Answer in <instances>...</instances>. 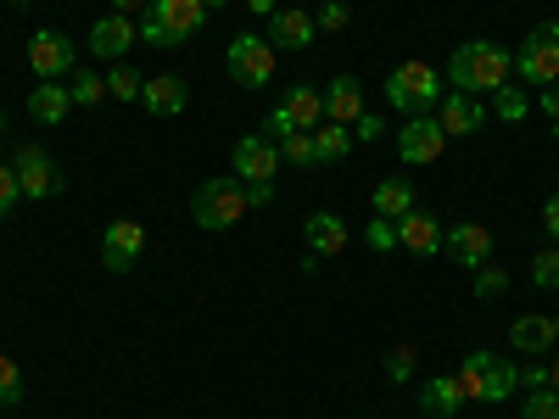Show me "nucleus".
<instances>
[{
	"label": "nucleus",
	"instance_id": "44",
	"mask_svg": "<svg viewBox=\"0 0 559 419\" xmlns=\"http://www.w3.org/2000/svg\"><path fill=\"white\" fill-rule=\"evenodd\" d=\"M247 207H274V179L269 184H247Z\"/></svg>",
	"mask_w": 559,
	"mask_h": 419
},
{
	"label": "nucleus",
	"instance_id": "46",
	"mask_svg": "<svg viewBox=\"0 0 559 419\" xmlns=\"http://www.w3.org/2000/svg\"><path fill=\"white\" fill-rule=\"evenodd\" d=\"M112 12H123V17L140 12V17H146V12H152V0H112Z\"/></svg>",
	"mask_w": 559,
	"mask_h": 419
},
{
	"label": "nucleus",
	"instance_id": "31",
	"mask_svg": "<svg viewBox=\"0 0 559 419\" xmlns=\"http://www.w3.org/2000/svg\"><path fill=\"white\" fill-rule=\"evenodd\" d=\"M68 96H73V107H102V96H107V73H79V68H73Z\"/></svg>",
	"mask_w": 559,
	"mask_h": 419
},
{
	"label": "nucleus",
	"instance_id": "36",
	"mask_svg": "<svg viewBox=\"0 0 559 419\" xmlns=\"http://www.w3.org/2000/svg\"><path fill=\"white\" fill-rule=\"evenodd\" d=\"M509 291V268L503 263H481L476 268V297H503Z\"/></svg>",
	"mask_w": 559,
	"mask_h": 419
},
{
	"label": "nucleus",
	"instance_id": "42",
	"mask_svg": "<svg viewBox=\"0 0 559 419\" xmlns=\"http://www.w3.org/2000/svg\"><path fill=\"white\" fill-rule=\"evenodd\" d=\"M381 134H386V123H381L376 112H364V118L353 123V140H364V146H376V140H381Z\"/></svg>",
	"mask_w": 559,
	"mask_h": 419
},
{
	"label": "nucleus",
	"instance_id": "9",
	"mask_svg": "<svg viewBox=\"0 0 559 419\" xmlns=\"http://www.w3.org/2000/svg\"><path fill=\"white\" fill-rule=\"evenodd\" d=\"M229 163H236V179L241 184H269L280 173V146L263 134H241L236 152H229Z\"/></svg>",
	"mask_w": 559,
	"mask_h": 419
},
{
	"label": "nucleus",
	"instance_id": "52",
	"mask_svg": "<svg viewBox=\"0 0 559 419\" xmlns=\"http://www.w3.org/2000/svg\"><path fill=\"white\" fill-rule=\"evenodd\" d=\"M7 7H28V0H7Z\"/></svg>",
	"mask_w": 559,
	"mask_h": 419
},
{
	"label": "nucleus",
	"instance_id": "26",
	"mask_svg": "<svg viewBox=\"0 0 559 419\" xmlns=\"http://www.w3.org/2000/svg\"><path fill=\"white\" fill-rule=\"evenodd\" d=\"M521 392V369L509 363V358H492L487 363V386H481V403H509Z\"/></svg>",
	"mask_w": 559,
	"mask_h": 419
},
{
	"label": "nucleus",
	"instance_id": "15",
	"mask_svg": "<svg viewBox=\"0 0 559 419\" xmlns=\"http://www.w3.org/2000/svg\"><path fill=\"white\" fill-rule=\"evenodd\" d=\"M134 39H140V28L123 12H107V17H96V28H90V51H96L102 62H123Z\"/></svg>",
	"mask_w": 559,
	"mask_h": 419
},
{
	"label": "nucleus",
	"instance_id": "35",
	"mask_svg": "<svg viewBox=\"0 0 559 419\" xmlns=\"http://www.w3.org/2000/svg\"><path fill=\"white\" fill-rule=\"evenodd\" d=\"M347 23H353V12H347V0H324V7L313 12V28H319V34H342Z\"/></svg>",
	"mask_w": 559,
	"mask_h": 419
},
{
	"label": "nucleus",
	"instance_id": "7",
	"mask_svg": "<svg viewBox=\"0 0 559 419\" xmlns=\"http://www.w3.org/2000/svg\"><path fill=\"white\" fill-rule=\"evenodd\" d=\"M442 146H448V134H442L437 112H414V118L397 129V157H403L408 168L437 163V157H442Z\"/></svg>",
	"mask_w": 559,
	"mask_h": 419
},
{
	"label": "nucleus",
	"instance_id": "14",
	"mask_svg": "<svg viewBox=\"0 0 559 419\" xmlns=\"http://www.w3.org/2000/svg\"><path fill=\"white\" fill-rule=\"evenodd\" d=\"M152 118H179L191 107V89H185V73H146V89H140Z\"/></svg>",
	"mask_w": 559,
	"mask_h": 419
},
{
	"label": "nucleus",
	"instance_id": "43",
	"mask_svg": "<svg viewBox=\"0 0 559 419\" xmlns=\"http://www.w3.org/2000/svg\"><path fill=\"white\" fill-rule=\"evenodd\" d=\"M543 229H548V241H559V191L543 202Z\"/></svg>",
	"mask_w": 559,
	"mask_h": 419
},
{
	"label": "nucleus",
	"instance_id": "16",
	"mask_svg": "<svg viewBox=\"0 0 559 419\" xmlns=\"http://www.w3.org/2000/svg\"><path fill=\"white\" fill-rule=\"evenodd\" d=\"M313 12H297V7H286V12H274L269 17V28H263V39L274 45V51H308L313 45Z\"/></svg>",
	"mask_w": 559,
	"mask_h": 419
},
{
	"label": "nucleus",
	"instance_id": "20",
	"mask_svg": "<svg viewBox=\"0 0 559 419\" xmlns=\"http://www.w3.org/2000/svg\"><path fill=\"white\" fill-rule=\"evenodd\" d=\"M274 107L286 112L292 129H319V123H324V96H319L313 84H302V79L280 89V101H274Z\"/></svg>",
	"mask_w": 559,
	"mask_h": 419
},
{
	"label": "nucleus",
	"instance_id": "2",
	"mask_svg": "<svg viewBox=\"0 0 559 419\" xmlns=\"http://www.w3.org/2000/svg\"><path fill=\"white\" fill-rule=\"evenodd\" d=\"M448 96V79L431 68V62H397L392 68V79H386V101L403 112V118H414V112H431L437 101Z\"/></svg>",
	"mask_w": 559,
	"mask_h": 419
},
{
	"label": "nucleus",
	"instance_id": "27",
	"mask_svg": "<svg viewBox=\"0 0 559 419\" xmlns=\"http://www.w3.org/2000/svg\"><path fill=\"white\" fill-rule=\"evenodd\" d=\"M492 358H498V352H481V347H476L471 358L459 363V375H453V381H459L464 403H481V386H487V363H492Z\"/></svg>",
	"mask_w": 559,
	"mask_h": 419
},
{
	"label": "nucleus",
	"instance_id": "53",
	"mask_svg": "<svg viewBox=\"0 0 559 419\" xmlns=\"http://www.w3.org/2000/svg\"><path fill=\"white\" fill-rule=\"evenodd\" d=\"M453 419H459V414H453Z\"/></svg>",
	"mask_w": 559,
	"mask_h": 419
},
{
	"label": "nucleus",
	"instance_id": "8",
	"mask_svg": "<svg viewBox=\"0 0 559 419\" xmlns=\"http://www.w3.org/2000/svg\"><path fill=\"white\" fill-rule=\"evenodd\" d=\"M73 62H79V51H73L68 34L39 28V34L28 39V68H34V79H73Z\"/></svg>",
	"mask_w": 559,
	"mask_h": 419
},
{
	"label": "nucleus",
	"instance_id": "49",
	"mask_svg": "<svg viewBox=\"0 0 559 419\" xmlns=\"http://www.w3.org/2000/svg\"><path fill=\"white\" fill-rule=\"evenodd\" d=\"M202 7H207V12H218V7H229V0H202Z\"/></svg>",
	"mask_w": 559,
	"mask_h": 419
},
{
	"label": "nucleus",
	"instance_id": "18",
	"mask_svg": "<svg viewBox=\"0 0 559 419\" xmlns=\"http://www.w3.org/2000/svg\"><path fill=\"white\" fill-rule=\"evenodd\" d=\"M369 107H364V89H358V79L353 73H336L331 84H324V123H358Z\"/></svg>",
	"mask_w": 559,
	"mask_h": 419
},
{
	"label": "nucleus",
	"instance_id": "1",
	"mask_svg": "<svg viewBox=\"0 0 559 419\" xmlns=\"http://www.w3.org/2000/svg\"><path fill=\"white\" fill-rule=\"evenodd\" d=\"M509 73H515V57H509L503 45H492V39H464L459 51L448 57V84L464 89V96H492V89L515 84Z\"/></svg>",
	"mask_w": 559,
	"mask_h": 419
},
{
	"label": "nucleus",
	"instance_id": "12",
	"mask_svg": "<svg viewBox=\"0 0 559 419\" xmlns=\"http://www.w3.org/2000/svg\"><path fill=\"white\" fill-rule=\"evenodd\" d=\"M442 229H448V224H442L437 213H419V207H414V213L397 218V247L414 252V258H437V252H442Z\"/></svg>",
	"mask_w": 559,
	"mask_h": 419
},
{
	"label": "nucleus",
	"instance_id": "34",
	"mask_svg": "<svg viewBox=\"0 0 559 419\" xmlns=\"http://www.w3.org/2000/svg\"><path fill=\"white\" fill-rule=\"evenodd\" d=\"M532 286H537V291H559V252H554V247H543V252L532 258Z\"/></svg>",
	"mask_w": 559,
	"mask_h": 419
},
{
	"label": "nucleus",
	"instance_id": "22",
	"mask_svg": "<svg viewBox=\"0 0 559 419\" xmlns=\"http://www.w3.org/2000/svg\"><path fill=\"white\" fill-rule=\"evenodd\" d=\"M146 17H157L163 28H174L179 39H191L202 23H207V7L202 0H152V12Z\"/></svg>",
	"mask_w": 559,
	"mask_h": 419
},
{
	"label": "nucleus",
	"instance_id": "13",
	"mask_svg": "<svg viewBox=\"0 0 559 419\" xmlns=\"http://www.w3.org/2000/svg\"><path fill=\"white\" fill-rule=\"evenodd\" d=\"M437 123H442V134H476L481 123H487V101L481 96H464V89H448V96L437 101Z\"/></svg>",
	"mask_w": 559,
	"mask_h": 419
},
{
	"label": "nucleus",
	"instance_id": "28",
	"mask_svg": "<svg viewBox=\"0 0 559 419\" xmlns=\"http://www.w3.org/2000/svg\"><path fill=\"white\" fill-rule=\"evenodd\" d=\"M492 112L503 118V123H521L526 112H532V96L521 84H503V89H492Z\"/></svg>",
	"mask_w": 559,
	"mask_h": 419
},
{
	"label": "nucleus",
	"instance_id": "45",
	"mask_svg": "<svg viewBox=\"0 0 559 419\" xmlns=\"http://www.w3.org/2000/svg\"><path fill=\"white\" fill-rule=\"evenodd\" d=\"M521 386H548V363H532V369H521Z\"/></svg>",
	"mask_w": 559,
	"mask_h": 419
},
{
	"label": "nucleus",
	"instance_id": "50",
	"mask_svg": "<svg viewBox=\"0 0 559 419\" xmlns=\"http://www.w3.org/2000/svg\"><path fill=\"white\" fill-rule=\"evenodd\" d=\"M0 146H7V118H0Z\"/></svg>",
	"mask_w": 559,
	"mask_h": 419
},
{
	"label": "nucleus",
	"instance_id": "40",
	"mask_svg": "<svg viewBox=\"0 0 559 419\" xmlns=\"http://www.w3.org/2000/svg\"><path fill=\"white\" fill-rule=\"evenodd\" d=\"M369 247H376V252H397V224L392 218H369Z\"/></svg>",
	"mask_w": 559,
	"mask_h": 419
},
{
	"label": "nucleus",
	"instance_id": "29",
	"mask_svg": "<svg viewBox=\"0 0 559 419\" xmlns=\"http://www.w3.org/2000/svg\"><path fill=\"white\" fill-rule=\"evenodd\" d=\"M280 163H286V168H313L319 163L313 157V129H297V134L280 140Z\"/></svg>",
	"mask_w": 559,
	"mask_h": 419
},
{
	"label": "nucleus",
	"instance_id": "38",
	"mask_svg": "<svg viewBox=\"0 0 559 419\" xmlns=\"http://www.w3.org/2000/svg\"><path fill=\"white\" fill-rule=\"evenodd\" d=\"M134 28H140V39H146V45H152V51H174V45H185V39H179L174 28H163L157 17H140Z\"/></svg>",
	"mask_w": 559,
	"mask_h": 419
},
{
	"label": "nucleus",
	"instance_id": "37",
	"mask_svg": "<svg viewBox=\"0 0 559 419\" xmlns=\"http://www.w3.org/2000/svg\"><path fill=\"white\" fill-rule=\"evenodd\" d=\"M521 419H559V392H548V386H537L526 403H521Z\"/></svg>",
	"mask_w": 559,
	"mask_h": 419
},
{
	"label": "nucleus",
	"instance_id": "4",
	"mask_svg": "<svg viewBox=\"0 0 559 419\" xmlns=\"http://www.w3.org/2000/svg\"><path fill=\"white\" fill-rule=\"evenodd\" d=\"M224 68H229V79H236L241 89H263L274 79V68H280V51L263 34H236L229 51H224Z\"/></svg>",
	"mask_w": 559,
	"mask_h": 419
},
{
	"label": "nucleus",
	"instance_id": "32",
	"mask_svg": "<svg viewBox=\"0 0 559 419\" xmlns=\"http://www.w3.org/2000/svg\"><path fill=\"white\" fill-rule=\"evenodd\" d=\"M23 403V369L12 363V352H0V408Z\"/></svg>",
	"mask_w": 559,
	"mask_h": 419
},
{
	"label": "nucleus",
	"instance_id": "41",
	"mask_svg": "<svg viewBox=\"0 0 559 419\" xmlns=\"http://www.w3.org/2000/svg\"><path fill=\"white\" fill-rule=\"evenodd\" d=\"M537 112L548 118V129L559 134V84H548V89H537Z\"/></svg>",
	"mask_w": 559,
	"mask_h": 419
},
{
	"label": "nucleus",
	"instance_id": "25",
	"mask_svg": "<svg viewBox=\"0 0 559 419\" xmlns=\"http://www.w3.org/2000/svg\"><path fill=\"white\" fill-rule=\"evenodd\" d=\"M353 146H358V140H353L347 123H319V129H313V157H319V163H342Z\"/></svg>",
	"mask_w": 559,
	"mask_h": 419
},
{
	"label": "nucleus",
	"instance_id": "23",
	"mask_svg": "<svg viewBox=\"0 0 559 419\" xmlns=\"http://www.w3.org/2000/svg\"><path fill=\"white\" fill-rule=\"evenodd\" d=\"M369 207H376V218H403V213H414L419 207V196H414V184L403 179V173H392V179H381L376 184V196H369Z\"/></svg>",
	"mask_w": 559,
	"mask_h": 419
},
{
	"label": "nucleus",
	"instance_id": "47",
	"mask_svg": "<svg viewBox=\"0 0 559 419\" xmlns=\"http://www.w3.org/2000/svg\"><path fill=\"white\" fill-rule=\"evenodd\" d=\"M247 7H252L258 17H274V12H280V7H274V0H247Z\"/></svg>",
	"mask_w": 559,
	"mask_h": 419
},
{
	"label": "nucleus",
	"instance_id": "5",
	"mask_svg": "<svg viewBox=\"0 0 559 419\" xmlns=\"http://www.w3.org/2000/svg\"><path fill=\"white\" fill-rule=\"evenodd\" d=\"M515 73L521 84H537V89L559 84V23H537L526 34V45L515 51Z\"/></svg>",
	"mask_w": 559,
	"mask_h": 419
},
{
	"label": "nucleus",
	"instance_id": "6",
	"mask_svg": "<svg viewBox=\"0 0 559 419\" xmlns=\"http://www.w3.org/2000/svg\"><path fill=\"white\" fill-rule=\"evenodd\" d=\"M12 168H17V184H23L28 202L62 196V168H57V157L45 152V146H17V152H12Z\"/></svg>",
	"mask_w": 559,
	"mask_h": 419
},
{
	"label": "nucleus",
	"instance_id": "51",
	"mask_svg": "<svg viewBox=\"0 0 559 419\" xmlns=\"http://www.w3.org/2000/svg\"><path fill=\"white\" fill-rule=\"evenodd\" d=\"M554 347H559V313H554Z\"/></svg>",
	"mask_w": 559,
	"mask_h": 419
},
{
	"label": "nucleus",
	"instance_id": "3",
	"mask_svg": "<svg viewBox=\"0 0 559 419\" xmlns=\"http://www.w3.org/2000/svg\"><path fill=\"white\" fill-rule=\"evenodd\" d=\"M252 207H247V184L236 173H218L207 184H197V202H191V218L202 229H229V224H241Z\"/></svg>",
	"mask_w": 559,
	"mask_h": 419
},
{
	"label": "nucleus",
	"instance_id": "19",
	"mask_svg": "<svg viewBox=\"0 0 559 419\" xmlns=\"http://www.w3.org/2000/svg\"><path fill=\"white\" fill-rule=\"evenodd\" d=\"M302 241H308V252H313V258H342L353 236H347L342 213H308V224H302Z\"/></svg>",
	"mask_w": 559,
	"mask_h": 419
},
{
	"label": "nucleus",
	"instance_id": "39",
	"mask_svg": "<svg viewBox=\"0 0 559 419\" xmlns=\"http://www.w3.org/2000/svg\"><path fill=\"white\" fill-rule=\"evenodd\" d=\"M23 202V184H17V168L0 163V218H12V207Z\"/></svg>",
	"mask_w": 559,
	"mask_h": 419
},
{
	"label": "nucleus",
	"instance_id": "30",
	"mask_svg": "<svg viewBox=\"0 0 559 419\" xmlns=\"http://www.w3.org/2000/svg\"><path fill=\"white\" fill-rule=\"evenodd\" d=\"M140 89H146V73H134L129 62H112V73H107V96H118V101H140Z\"/></svg>",
	"mask_w": 559,
	"mask_h": 419
},
{
	"label": "nucleus",
	"instance_id": "48",
	"mask_svg": "<svg viewBox=\"0 0 559 419\" xmlns=\"http://www.w3.org/2000/svg\"><path fill=\"white\" fill-rule=\"evenodd\" d=\"M548 392H559V352L548 358Z\"/></svg>",
	"mask_w": 559,
	"mask_h": 419
},
{
	"label": "nucleus",
	"instance_id": "21",
	"mask_svg": "<svg viewBox=\"0 0 559 419\" xmlns=\"http://www.w3.org/2000/svg\"><path fill=\"white\" fill-rule=\"evenodd\" d=\"M509 347L526 352V358H543L554 347V319L548 313H521L515 324H509Z\"/></svg>",
	"mask_w": 559,
	"mask_h": 419
},
{
	"label": "nucleus",
	"instance_id": "11",
	"mask_svg": "<svg viewBox=\"0 0 559 419\" xmlns=\"http://www.w3.org/2000/svg\"><path fill=\"white\" fill-rule=\"evenodd\" d=\"M442 252L459 263V268H481V263H492V229L487 224H453V229H442Z\"/></svg>",
	"mask_w": 559,
	"mask_h": 419
},
{
	"label": "nucleus",
	"instance_id": "33",
	"mask_svg": "<svg viewBox=\"0 0 559 419\" xmlns=\"http://www.w3.org/2000/svg\"><path fill=\"white\" fill-rule=\"evenodd\" d=\"M414 363H419V347H414V342H397V347L386 352V375L403 386V381H414Z\"/></svg>",
	"mask_w": 559,
	"mask_h": 419
},
{
	"label": "nucleus",
	"instance_id": "10",
	"mask_svg": "<svg viewBox=\"0 0 559 419\" xmlns=\"http://www.w3.org/2000/svg\"><path fill=\"white\" fill-rule=\"evenodd\" d=\"M140 252H146V224H140V218H112L107 236H102V263L112 274H129Z\"/></svg>",
	"mask_w": 559,
	"mask_h": 419
},
{
	"label": "nucleus",
	"instance_id": "24",
	"mask_svg": "<svg viewBox=\"0 0 559 419\" xmlns=\"http://www.w3.org/2000/svg\"><path fill=\"white\" fill-rule=\"evenodd\" d=\"M419 408H426V414H442V419H453V414L464 408V392H459V381H453V375H437V381H426V392H419Z\"/></svg>",
	"mask_w": 559,
	"mask_h": 419
},
{
	"label": "nucleus",
	"instance_id": "17",
	"mask_svg": "<svg viewBox=\"0 0 559 419\" xmlns=\"http://www.w3.org/2000/svg\"><path fill=\"white\" fill-rule=\"evenodd\" d=\"M68 112H73V96H68V84H62V79H39V84L28 89V118H34L39 129L68 123Z\"/></svg>",
	"mask_w": 559,
	"mask_h": 419
}]
</instances>
